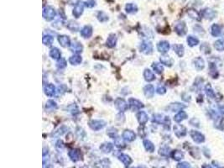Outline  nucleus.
I'll use <instances>...</instances> for the list:
<instances>
[{
    "mask_svg": "<svg viewBox=\"0 0 224 168\" xmlns=\"http://www.w3.org/2000/svg\"><path fill=\"white\" fill-rule=\"evenodd\" d=\"M56 15V12L54 8L51 6H46L43 9V17L47 21H51L55 19Z\"/></svg>",
    "mask_w": 224,
    "mask_h": 168,
    "instance_id": "1",
    "label": "nucleus"
},
{
    "mask_svg": "<svg viewBox=\"0 0 224 168\" xmlns=\"http://www.w3.org/2000/svg\"><path fill=\"white\" fill-rule=\"evenodd\" d=\"M139 49H140V51L143 52L144 54L149 55V54H151L152 51H153V45L151 44L150 41L144 40V41L140 44Z\"/></svg>",
    "mask_w": 224,
    "mask_h": 168,
    "instance_id": "2",
    "label": "nucleus"
},
{
    "mask_svg": "<svg viewBox=\"0 0 224 168\" xmlns=\"http://www.w3.org/2000/svg\"><path fill=\"white\" fill-rule=\"evenodd\" d=\"M190 135L192 138V140L197 144H201V143H203L205 141V136L199 131L190 130Z\"/></svg>",
    "mask_w": 224,
    "mask_h": 168,
    "instance_id": "3",
    "label": "nucleus"
},
{
    "mask_svg": "<svg viewBox=\"0 0 224 168\" xmlns=\"http://www.w3.org/2000/svg\"><path fill=\"white\" fill-rule=\"evenodd\" d=\"M115 103L116 108H117L119 111H121V112H125V111L129 109V106H128L127 102H126L124 99L121 98H117V99L115 100V103Z\"/></svg>",
    "mask_w": 224,
    "mask_h": 168,
    "instance_id": "4",
    "label": "nucleus"
},
{
    "mask_svg": "<svg viewBox=\"0 0 224 168\" xmlns=\"http://www.w3.org/2000/svg\"><path fill=\"white\" fill-rule=\"evenodd\" d=\"M105 125H106V123L103 120H97V119H95V120H92L89 123V126L93 130H100L102 128H104Z\"/></svg>",
    "mask_w": 224,
    "mask_h": 168,
    "instance_id": "5",
    "label": "nucleus"
},
{
    "mask_svg": "<svg viewBox=\"0 0 224 168\" xmlns=\"http://www.w3.org/2000/svg\"><path fill=\"white\" fill-rule=\"evenodd\" d=\"M68 155L71 158V160L72 161H74V162H76V161L81 160V158H82V155H81V151L78 149H74L70 150L69 153H68Z\"/></svg>",
    "mask_w": 224,
    "mask_h": 168,
    "instance_id": "6",
    "label": "nucleus"
},
{
    "mask_svg": "<svg viewBox=\"0 0 224 168\" xmlns=\"http://www.w3.org/2000/svg\"><path fill=\"white\" fill-rule=\"evenodd\" d=\"M187 25H186L185 22H179L178 24H176V25L175 27V32L181 36H185L187 34Z\"/></svg>",
    "mask_w": 224,
    "mask_h": 168,
    "instance_id": "7",
    "label": "nucleus"
},
{
    "mask_svg": "<svg viewBox=\"0 0 224 168\" xmlns=\"http://www.w3.org/2000/svg\"><path fill=\"white\" fill-rule=\"evenodd\" d=\"M129 106L133 110H139L144 108L143 103H141L139 100L135 99V98H129Z\"/></svg>",
    "mask_w": 224,
    "mask_h": 168,
    "instance_id": "8",
    "label": "nucleus"
},
{
    "mask_svg": "<svg viewBox=\"0 0 224 168\" xmlns=\"http://www.w3.org/2000/svg\"><path fill=\"white\" fill-rule=\"evenodd\" d=\"M174 132L177 137L181 138L187 134V128L181 125H175L174 126Z\"/></svg>",
    "mask_w": 224,
    "mask_h": 168,
    "instance_id": "9",
    "label": "nucleus"
},
{
    "mask_svg": "<svg viewBox=\"0 0 224 168\" xmlns=\"http://www.w3.org/2000/svg\"><path fill=\"white\" fill-rule=\"evenodd\" d=\"M123 139L126 141L132 142L136 139V134L133 131L130 130H126L123 133Z\"/></svg>",
    "mask_w": 224,
    "mask_h": 168,
    "instance_id": "10",
    "label": "nucleus"
},
{
    "mask_svg": "<svg viewBox=\"0 0 224 168\" xmlns=\"http://www.w3.org/2000/svg\"><path fill=\"white\" fill-rule=\"evenodd\" d=\"M157 49L160 52L165 54L169 50V44L168 41L166 40H163V41H160L157 45Z\"/></svg>",
    "mask_w": 224,
    "mask_h": 168,
    "instance_id": "11",
    "label": "nucleus"
},
{
    "mask_svg": "<svg viewBox=\"0 0 224 168\" xmlns=\"http://www.w3.org/2000/svg\"><path fill=\"white\" fill-rule=\"evenodd\" d=\"M83 9H84V4L83 3H78L76 6H75L74 9H73V15L75 18H79L82 13H83Z\"/></svg>",
    "mask_w": 224,
    "mask_h": 168,
    "instance_id": "12",
    "label": "nucleus"
},
{
    "mask_svg": "<svg viewBox=\"0 0 224 168\" xmlns=\"http://www.w3.org/2000/svg\"><path fill=\"white\" fill-rule=\"evenodd\" d=\"M137 118H138V121L139 123L141 125H145L148 120H149V117H148V114L144 111H140L137 114Z\"/></svg>",
    "mask_w": 224,
    "mask_h": 168,
    "instance_id": "13",
    "label": "nucleus"
},
{
    "mask_svg": "<svg viewBox=\"0 0 224 168\" xmlns=\"http://www.w3.org/2000/svg\"><path fill=\"white\" fill-rule=\"evenodd\" d=\"M58 41L63 47H69L71 46V40L67 36H60L58 37Z\"/></svg>",
    "mask_w": 224,
    "mask_h": 168,
    "instance_id": "14",
    "label": "nucleus"
},
{
    "mask_svg": "<svg viewBox=\"0 0 224 168\" xmlns=\"http://www.w3.org/2000/svg\"><path fill=\"white\" fill-rule=\"evenodd\" d=\"M93 35V28L90 25L84 26L81 30V36L84 38H90Z\"/></svg>",
    "mask_w": 224,
    "mask_h": 168,
    "instance_id": "15",
    "label": "nucleus"
},
{
    "mask_svg": "<svg viewBox=\"0 0 224 168\" xmlns=\"http://www.w3.org/2000/svg\"><path fill=\"white\" fill-rule=\"evenodd\" d=\"M211 34L212 36L217 37L222 34V28L219 24H214L212 25L211 27Z\"/></svg>",
    "mask_w": 224,
    "mask_h": 168,
    "instance_id": "16",
    "label": "nucleus"
},
{
    "mask_svg": "<svg viewBox=\"0 0 224 168\" xmlns=\"http://www.w3.org/2000/svg\"><path fill=\"white\" fill-rule=\"evenodd\" d=\"M194 66H195L196 70L202 71L205 67V61L202 57H196L194 60Z\"/></svg>",
    "mask_w": 224,
    "mask_h": 168,
    "instance_id": "17",
    "label": "nucleus"
},
{
    "mask_svg": "<svg viewBox=\"0 0 224 168\" xmlns=\"http://www.w3.org/2000/svg\"><path fill=\"white\" fill-rule=\"evenodd\" d=\"M45 94L48 97H53L56 94V87L53 84H47L44 88Z\"/></svg>",
    "mask_w": 224,
    "mask_h": 168,
    "instance_id": "18",
    "label": "nucleus"
},
{
    "mask_svg": "<svg viewBox=\"0 0 224 168\" xmlns=\"http://www.w3.org/2000/svg\"><path fill=\"white\" fill-rule=\"evenodd\" d=\"M184 108H186L185 105L180 103H170L167 109H169L171 112H176V111H181V109H183Z\"/></svg>",
    "mask_w": 224,
    "mask_h": 168,
    "instance_id": "19",
    "label": "nucleus"
},
{
    "mask_svg": "<svg viewBox=\"0 0 224 168\" xmlns=\"http://www.w3.org/2000/svg\"><path fill=\"white\" fill-rule=\"evenodd\" d=\"M70 48H71V51H72V52L76 53V54L81 53V52L82 51V50H83L82 45H81V43H79V42H74V43H72V44L71 45Z\"/></svg>",
    "mask_w": 224,
    "mask_h": 168,
    "instance_id": "20",
    "label": "nucleus"
},
{
    "mask_svg": "<svg viewBox=\"0 0 224 168\" xmlns=\"http://www.w3.org/2000/svg\"><path fill=\"white\" fill-rule=\"evenodd\" d=\"M173 49L175 51V52L176 53V55L179 56V57H182L184 56V53H185V48L182 45H180V44H175L173 45Z\"/></svg>",
    "mask_w": 224,
    "mask_h": 168,
    "instance_id": "21",
    "label": "nucleus"
},
{
    "mask_svg": "<svg viewBox=\"0 0 224 168\" xmlns=\"http://www.w3.org/2000/svg\"><path fill=\"white\" fill-rule=\"evenodd\" d=\"M144 93L145 95L147 97V98H153L154 94V88L153 85L151 84H148L144 88Z\"/></svg>",
    "mask_w": 224,
    "mask_h": 168,
    "instance_id": "22",
    "label": "nucleus"
},
{
    "mask_svg": "<svg viewBox=\"0 0 224 168\" xmlns=\"http://www.w3.org/2000/svg\"><path fill=\"white\" fill-rule=\"evenodd\" d=\"M170 155H171V157H172L175 161H181V160L183 159V157H184L183 152H181V151L179 150H175L171 151Z\"/></svg>",
    "mask_w": 224,
    "mask_h": 168,
    "instance_id": "23",
    "label": "nucleus"
},
{
    "mask_svg": "<svg viewBox=\"0 0 224 168\" xmlns=\"http://www.w3.org/2000/svg\"><path fill=\"white\" fill-rule=\"evenodd\" d=\"M118 160L123 162L125 166H129L132 163V159L129 155H126V154H121L118 156Z\"/></svg>",
    "mask_w": 224,
    "mask_h": 168,
    "instance_id": "24",
    "label": "nucleus"
},
{
    "mask_svg": "<svg viewBox=\"0 0 224 168\" xmlns=\"http://www.w3.org/2000/svg\"><path fill=\"white\" fill-rule=\"evenodd\" d=\"M113 148V146L112 145V143H109V142H106V143H103L100 146V150L103 152V153H110L112 150Z\"/></svg>",
    "mask_w": 224,
    "mask_h": 168,
    "instance_id": "25",
    "label": "nucleus"
},
{
    "mask_svg": "<svg viewBox=\"0 0 224 168\" xmlns=\"http://www.w3.org/2000/svg\"><path fill=\"white\" fill-rule=\"evenodd\" d=\"M202 14H203V17L206 19H212L215 18V15H216V12L213 11L212 9H206L202 11Z\"/></svg>",
    "mask_w": 224,
    "mask_h": 168,
    "instance_id": "26",
    "label": "nucleus"
},
{
    "mask_svg": "<svg viewBox=\"0 0 224 168\" xmlns=\"http://www.w3.org/2000/svg\"><path fill=\"white\" fill-rule=\"evenodd\" d=\"M116 43H117V37H116L115 35L112 34V35L109 36V37L108 38L106 45H107L108 47L112 48V47H114L116 45Z\"/></svg>",
    "mask_w": 224,
    "mask_h": 168,
    "instance_id": "27",
    "label": "nucleus"
},
{
    "mask_svg": "<svg viewBox=\"0 0 224 168\" xmlns=\"http://www.w3.org/2000/svg\"><path fill=\"white\" fill-rule=\"evenodd\" d=\"M160 61H161L162 64H164V65H166V66H167V67H171V66L173 65V62H174L173 59L168 56H160Z\"/></svg>",
    "mask_w": 224,
    "mask_h": 168,
    "instance_id": "28",
    "label": "nucleus"
},
{
    "mask_svg": "<svg viewBox=\"0 0 224 168\" xmlns=\"http://www.w3.org/2000/svg\"><path fill=\"white\" fill-rule=\"evenodd\" d=\"M187 118V113L185 112V111H182V110H181V111H180L178 113H176V114L175 115L174 119H175V122L180 123V122L183 121L184 119H186Z\"/></svg>",
    "mask_w": 224,
    "mask_h": 168,
    "instance_id": "29",
    "label": "nucleus"
},
{
    "mask_svg": "<svg viewBox=\"0 0 224 168\" xmlns=\"http://www.w3.org/2000/svg\"><path fill=\"white\" fill-rule=\"evenodd\" d=\"M144 77L147 82H152L155 79V76L149 69H145L144 72Z\"/></svg>",
    "mask_w": 224,
    "mask_h": 168,
    "instance_id": "30",
    "label": "nucleus"
},
{
    "mask_svg": "<svg viewBox=\"0 0 224 168\" xmlns=\"http://www.w3.org/2000/svg\"><path fill=\"white\" fill-rule=\"evenodd\" d=\"M187 43L190 47L196 46L199 44V39L195 36H190L187 37Z\"/></svg>",
    "mask_w": 224,
    "mask_h": 168,
    "instance_id": "31",
    "label": "nucleus"
},
{
    "mask_svg": "<svg viewBox=\"0 0 224 168\" xmlns=\"http://www.w3.org/2000/svg\"><path fill=\"white\" fill-rule=\"evenodd\" d=\"M214 47L217 51H224V40L220 39L215 41L214 43Z\"/></svg>",
    "mask_w": 224,
    "mask_h": 168,
    "instance_id": "32",
    "label": "nucleus"
},
{
    "mask_svg": "<svg viewBox=\"0 0 224 168\" xmlns=\"http://www.w3.org/2000/svg\"><path fill=\"white\" fill-rule=\"evenodd\" d=\"M50 56L52 59L54 60H60V56H61V53L60 51H59V49L57 48H53L51 49V51H50Z\"/></svg>",
    "mask_w": 224,
    "mask_h": 168,
    "instance_id": "33",
    "label": "nucleus"
},
{
    "mask_svg": "<svg viewBox=\"0 0 224 168\" xmlns=\"http://www.w3.org/2000/svg\"><path fill=\"white\" fill-rule=\"evenodd\" d=\"M125 9L129 14H134L138 11V7L134 3H128L125 6Z\"/></svg>",
    "mask_w": 224,
    "mask_h": 168,
    "instance_id": "34",
    "label": "nucleus"
},
{
    "mask_svg": "<svg viewBox=\"0 0 224 168\" xmlns=\"http://www.w3.org/2000/svg\"><path fill=\"white\" fill-rule=\"evenodd\" d=\"M209 73L210 75L213 77V78H217V76H218V72L217 70V67L216 65H214L213 63H210L209 64Z\"/></svg>",
    "mask_w": 224,
    "mask_h": 168,
    "instance_id": "35",
    "label": "nucleus"
},
{
    "mask_svg": "<svg viewBox=\"0 0 224 168\" xmlns=\"http://www.w3.org/2000/svg\"><path fill=\"white\" fill-rule=\"evenodd\" d=\"M81 61H82L81 57L78 55H74V56H71L69 59V62L72 65H79V64H81Z\"/></svg>",
    "mask_w": 224,
    "mask_h": 168,
    "instance_id": "36",
    "label": "nucleus"
},
{
    "mask_svg": "<svg viewBox=\"0 0 224 168\" xmlns=\"http://www.w3.org/2000/svg\"><path fill=\"white\" fill-rule=\"evenodd\" d=\"M144 146H145V150H147V151H149V152H154V149H155V147H154V144L150 141V140H144Z\"/></svg>",
    "mask_w": 224,
    "mask_h": 168,
    "instance_id": "37",
    "label": "nucleus"
},
{
    "mask_svg": "<svg viewBox=\"0 0 224 168\" xmlns=\"http://www.w3.org/2000/svg\"><path fill=\"white\" fill-rule=\"evenodd\" d=\"M152 67H153L154 71L155 72H157L158 74H161V73L163 72V71H164V67H163V66H162L160 63H158V62H154V63H153Z\"/></svg>",
    "mask_w": 224,
    "mask_h": 168,
    "instance_id": "38",
    "label": "nucleus"
},
{
    "mask_svg": "<svg viewBox=\"0 0 224 168\" xmlns=\"http://www.w3.org/2000/svg\"><path fill=\"white\" fill-rule=\"evenodd\" d=\"M114 145L118 148H124V147H126V144L123 141V139H121L119 137H116L114 139Z\"/></svg>",
    "mask_w": 224,
    "mask_h": 168,
    "instance_id": "39",
    "label": "nucleus"
},
{
    "mask_svg": "<svg viewBox=\"0 0 224 168\" xmlns=\"http://www.w3.org/2000/svg\"><path fill=\"white\" fill-rule=\"evenodd\" d=\"M53 41H54V39H53V37H52L51 36H50V35H45V36H43V44H44L45 45L50 46V45H52Z\"/></svg>",
    "mask_w": 224,
    "mask_h": 168,
    "instance_id": "40",
    "label": "nucleus"
},
{
    "mask_svg": "<svg viewBox=\"0 0 224 168\" xmlns=\"http://www.w3.org/2000/svg\"><path fill=\"white\" fill-rule=\"evenodd\" d=\"M45 108H46V109H48L50 111H53L54 109H57V104H56V102H54L53 100H48L46 102Z\"/></svg>",
    "mask_w": 224,
    "mask_h": 168,
    "instance_id": "41",
    "label": "nucleus"
},
{
    "mask_svg": "<svg viewBox=\"0 0 224 168\" xmlns=\"http://www.w3.org/2000/svg\"><path fill=\"white\" fill-rule=\"evenodd\" d=\"M205 91L206 94L207 95V97H209V98H215V96H216L215 92L213 91V89H212V88L211 87L210 84H207V85L206 86Z\"/></svg>",
    "mask_w": 224,
    "mask_h": 168,
    "instance_id": "42",
    "label": "nucleus"
},
{
    "mask_svg": "<svg viewBox=\"0 0 224 168\" xmlns=\"http://www.w3.org/2000/svg\"><path fill=\"white\" fill-rule=\"evenodd\" d=\"M159 153H160V155H163V156H168L171 153V151H170L169 147H168V146H164V147H161V148L160 149Z\"/></svg>",
    "mask_w": 224,
    "mask_h": 168,
    "instance_id": "43",
    "label": "nucleus"
},
{
    "mask_svg": "<svg viewBox=\"0 0 224 168\" xmlns=\"http://www.w3.org/2000/svg\"><path fill=\"white\" fill-rule=\"evenodd\" d=\"M107 134L110 137V138H113L115 139L116 137H118V130L115 128H109L108 131H107Z\"/></svg>",
    "mask_w": 224,
    "mask_h": 168,
    "instance_id": "44",
    "label": "nucleus"
},
{
    "mask_svg": "<svg viewBox=\"0 0 224 168\" xmlns=\"http://www.w3.org/2000/svg\"><path fill=\"white\" fill-rule=\"evenodd\" d=\"M165 118H163V115L161 114H154L153 116V122H155L157 124H160L164 122Z\"/></svg>",
    "mask_w": 224,
    "mask_h": 168,
    "instance_id": "45",
    "label": "nucleus"
},
{
    "mask_svg": "<svg viewBox=\"0 0 224 168\" xmlns=\"http://www.w3.org/2000/svg\"><path fill=\"white\" fill-rule=\"evenodd\" d=\"M56 67L59 68V69H62V68H65L66 67V61L64 58H60V60H58L57 63H56Z\"/></svg>",
    "mask_w": 224,
    "mask_h": 168,
    "instance_id": "46",
    "label": "nucleus"
},
{
    "mask_svg": "<svg viewBox=\"0 0 224 168\" xmlns=\"http://www.w3.org/2000/svg\"><path fill=\"white\" fill-rule=\"evenodd\" d=\"M97 19H98V20H99L100 22H106V21L108 19V15H107L105 13H103V12H99V13L97 14Z\"/></svg>",
    "mask_w": 224,
    "mask_h": 168,
    "instance_id": "47",
    "label": "nucleus"
},
{
    "mask_svg": "<svg viewBox=\"0 0 224 168\" xmlns=\"http://www.w3.org/2000/svg\"><path fill=\"white\" fill-rule=\"evenodd\" d=\"M201 50L205 53V54H208L211 52V47L207 43H203L201 46Z\"/></svg>",
    "mask_w": 224,
    "mask_h": 168,
    "instance_id": "48",
    "label": "nucleus"
},
{
    "mask_svg": "<svg viewBox=\"0 0 224 168\" xmlns=\"http://www.w3.org/2000/svg\"><path fill=\"white\" fill-rule=\"evenodd\" d=\"M100 163L102 164V167L103 168H109L111 165V162L108 159H103L102 161H101Z\"/></svg>",
    "mask_w": 224,
    "mask_h": 168,
    "instance_id": "49",
    "label": "nucleus"
},
{
    "mask_svg": "<svg viewBox=\"0 0 224 168\" xmlns=\"http://www.w3.org/2000/svg\"><path fill=\"white\" fill-rule=\"evenodd\" d=\"M157 94H165L166 93V87H164V86H162V85H160L158 88H157Z\"/></svg>",
    "mask_w": 224,
    "mask_h": 168,
    "instance_id": "50",
    "label": "nucleus"
},
{
    "mask_svg": "<svg viewBox=\"0 0 224 168\" xmlns=\"http://www.w3.org/2000/svg\"><path fill=\"white\" fill-rule=\"evenodd\" d=\"M176 168H190V166L188 162L184 161V162H181V163L177 164Z\"/></svg>",
    "mask_w": 224,
    "mask_h": 168,
    "instance_id": "51",
    "label": "nucleus"
},
{
    "mask_svg": "<svg viewBox=\"0 0 224 168\" xmlns=\"http://www.w3.org/2000/svg\"><path fill=\"white\" fill-rule=\"evenodd\" d=\"M56 148L60 150H62L64 148V144H63V141H62V140L57 141V143H56Z\"/></svg>",
    "mask_w": 224,
    "mask_h": 168,
    "instance_id": "52",
    "label": "nucleus"
},
{
    "mask_svg": "<svg viewBox=\"0 0 224 168\" xmlns=\"http://www.w3.org/2000/svg\"><path fill=\"white\" fill-rule=\"evenodd\" d=\"M85 5L87 6V7H93L94 5H95V2H94V0H90V1H88V2H86V3H85Z\"/></svg>",
    "mask_w": 224,
    "mask_h": 168,
    "instance_id": "53",
    "label": "nucleus"
},
{
    "mask_svg": "<svg viewBox=\"0 0 224 168\" xmlns=\"http://www.w3.org/2000/svg\"><path fill=\"white\" fill-rule=\"evenodd\" d=\"M219 111L221 113L224 114V105H222V106H219Z\"/></svg>",
    "mask_w": 224,
    "mask_h": 168,
    "instance_id": "54",
    "label": "nucleus"
},
{
    "mask_svg": "<svg viewBox=\"0 0 224 168\" xmlns=\"http://www.w3.org/2000/svg\"><path fill=\"white\" fill-rule=\"evenodd\" d=\"M202 168H212L210 165H208V164H204L202 167Z\"/></svg>",
    "mask_w": 224,
    "mask_h": 168,
    "instance_id": "55",
    "label": "nucleus"
},
{
    "mask_svg": "<svg viewBox=\"0 0 224 168\" xmlns=\"http://www.w3.org/2000/svg\"><path fill=\"white\" fill-rule=\"evenodd\" d=\"M214 162H215V161H214ZM215 163H216V162H215ZM215 167H217V168H224L223 166V167H221V166H220V165H218L217 163H216Z\"/></svg>",
    "mask_w": 224,
    "mask_h": 168,
    "instance_id": "56",
    "label": "nucleus"
},
{
    "mask_svg": "<svg viewBox=\"0 0 224 168\" xmlns=\"http://www.w3.org/2000/svg\"><path fill=\"white\" fill-rule=\"evenodd\" d=\"M134 168H145V167H134Z\"/></svg>",
    "mask_w": 224,
    "mask_h": 168,
    "instance_id": "57",
    "label": "nucleus"
}]
</instances>
